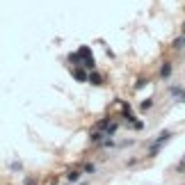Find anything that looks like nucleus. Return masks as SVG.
<instances>
[{"label":"nucleus","mask_w":185,"mask_h":185,"mask_svg":"<svg viewBox=\"0 0 185 185\" xmlns=\"http://www.w3.org/2000/svg\"><path fill=\"white\" fill-rule=\"evenodd\" d=\"M169 71H171V66H169V64H165V66H162V73H160V76H162V78H167V76H169Z\"/></svg>","instance_id":"obj_1"}]
</instances>
